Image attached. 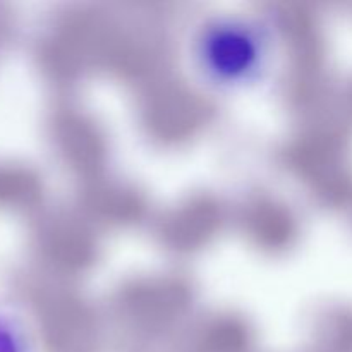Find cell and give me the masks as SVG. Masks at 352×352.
Wrapping results in <instances>:
<instances>
[{
	"mask_svg": "<svg viewBox=\"0 0 352 352\" xmlns=\"http://www.w3.org/2000/svg\"><path fill=\"white\" fill-rule=\"evenodd\" d=\"M270 24L254 14L205 17L188 36L186 55L199 81L220 93H243L270 76L278 41Z\"/></svg>",
	"mask_w": 352,
	"mask_h": 352,
	"instance_id": "6da1fadb",
	"label": "cell"
}]
</instances>
